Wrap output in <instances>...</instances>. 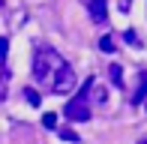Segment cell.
Segmentation results:
<instances>
[{
  "label": "cell",
  "mask_w": 147,
  "mask_h": 144,
  "mask_svg": "<svg viewBox=\"0 0 147 144\" xmlns=\"http://www.w3.org/2000/svg\"><path fill=\"white\" fill-rule=\"evenodd\" d=\"M33 78L51 93H72L75 90V69L66 63V57L60 51L48 48V45H39L33 54Z\"/></svg>",
  "instance_id": "cell-1"
},
{
  "label": "cell",
  "mask_w": 147,
  "mask_h": 144,
  "mask_svg": "<svg viewBox=\"0 0 147 144\" xmlns=\"http://www.w3.org/2000/svg\"><path fill=\"white\" fill-rule=\"evenodd\" d=\"M42 126H45V129H57V114H54V111L42 114Z\"/></svg>",
  "instance_id": "cell-9"
},
{
  "label": "cell",
  "mask_w": 147,
  "mask_h": 144,
  "mask_svg": "<svg viewBox=\"0 0 147 144\" xmlns=\"http://www.w3.org/2000/svg\"><path fill=\"white\" fill-rule=\"evenodd\" d=\"M144 99H147V72L138 75V87H135V93H132V102H135V105H141Z\"/></svg>",
  "instance_id": "cell-5"
},
{
  "label": "cell",
  "mask_w": 147,
  "mask_h": 144,
  "mask_svg": "<svg viewBox=\"0 0 147 144\" xmlns=\"http://www.w3.org/2000/svg\"><path fill=\"white\" fill-rule=\"evenodd\" d=\"M24 99H27L30 105H39V102H42V96H39L36 90H30V87H24Z\"/></svg>",
  "instance_id": "cell-10"
},
{
  "label": "cell",
  "mask_w": 147,
  "mask_h": 144,
  "mask_svg": "<svg viewBox=\"0 0 147 144\" xmlns=\"http://www.w3.org/2000/svg\"><path fill=\"white\" fill-rule=\"evenodd\" d=\"M108 78L117 84V87H123V69H120L117 63H111V66H108Z\"/></svg>",
  "instance_id": "cell-6"
},
{
  "label": "cell",
  "mask_w": 147,
  "mask_h": 144,
  "mask_svg": "<svg viewBox=\"0 0 147 144\" xmlns=\"http://www.w3.org/2000/svg\"><path fill=\"white\" fill-rule=\"evenodd\" d=\"M138 144H147V141H138Z\"/></svg>",
  "instance_id": "cell-14"
},
{
  "label": "cell",
  "mask_w": 147,
  "mask_h": 144,
  "mask_svg": "<svg viewBox=\"0 0 147 144\" xmlns=\"http://www.w3.org/2000/svg\"><path fill=\"white\" fill-rule=\"evenodd\" d=\"M84 3H87V0H84Z\"/></svg>",
  "instance_id": "cell-15"
},
{
  "label": "cell",
  "mask_w": 147,
  "mask_h": 144,
  "mask_svg": "<svg viewBox=\"0 0 147 144\" xmlns=\"http://www.w3.org/2000/svg\"><path fill=\"white\" fill-rule=\"evenodd\" d=\"M84 93H90L87 99H96V102H105V99H108V96H105V87H102V84L96 81V78H90V81H87Z\"/></svg>",
  "instance_id": "cell-4"
},
{
  "label": "cell",
  "mask_w": 147,
  "mask_h": 144,
  "mask_svg": "<svg viewBox=\"0 0 147 144\" xmlns=\"http://www.w3.org/2000/svg\"><path fill=\"white\" fill-rule=\"evenodd\" d=\"M99 51H105V54L117 51V48H114V39H111V36H102V39H99Z\"/></svg>",
  "instance_id": "cell-8"
},
{
  "label": "cell",
  "mask_w": 147,
  "mask_h": 144,
  "mask_svg": "<svg viewBox=\"0 0 147 144\" xmlns=\"http://www.w3.org/2000/svg\"><path fill=\"white\" fill-rule=\"evenodd\" d=\"M6 90H9V72H6V66H0V99L6 96Z\"/></svg>",
  "instance_id": "cell-7"
},
{
  "label": "cell",
  "mask_w": 147,
  "mask_h": 144,
  "mask_svg": "<svg viewBox=\"0 0 147 144\" xmlns=\"http://www.w3.org/2000/svg\"><path fill=\"white\" fill-rule=\"evenodd\" d=\"M132 9V0H120V12H129Z\"/></svg>",
  "instance_id": "cell-13"
},
{
  "label": "cell",
  "mask_w": 147,
  "mask_h": 144,
  "mask_svg": "<svg viewBox=\"0 0 147 144\" xmlns=\"http://www.w3.org/2000/svg\"><path fill=\"white\" fill-rule=\"evenodd\" d=\"M63 114L69 117V120H75V123L90 120V99H87V93L81 90L75 99H69V102H66V108H63Z\"/></svg>",
  "instance_id": "cell-2"
},
{
  "label": "cell",
  "mask_w": 147,
  "mask_h": 144,
  "mask_svg": "<svg viewBox=\"0 0 147 144\" xmlns=\"http://www.w3.org/2000/svg\"><path fill=\"white\" fill-rule=\"evenodd\" d=\"M60 138H63V141H75V144H78V132L66 126V129H60Z\"/></svg>",
  "instance_id": "cell-11"
},
{
  "label": "cell",
  "mask_w": 147,
  "mask_h": 144,
  "mask_svg": "<svg viewBox=\"0 0 147 144\" xmlns=\"http://www.w3.org/2000/svg\"><path fill=\"white\" fill-rule=\"evenodd\" d=\"M87 9H90V18L96 24H105L108 21V9H105V0H87Z\"/></svg>",
  "instance_id": "cell-3"
},
{
  "label": "cell",
  "mask_w": 147,
  "mask_h": 144,
  "mask_svg": "<svg viewBox=\"0 0 147 144\" xmlns=\"http://www.w3.org/2000/svg\"><path fill=\"white\" fill-rule=\"evenodd\" d=\"M6 51H9V42H6V39H0V57H6Z\"/></svg>",
  "instance_id": "cell-12"
}]
</instances>
